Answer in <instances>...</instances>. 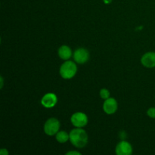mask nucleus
<instances>
[{
	"label": "nucleus",
	"mask_w": 155,
	"mask_h": 155,
	"mask_svg": "<svg viewBox=\"0 0 155 155\" xmlns=\"http://www.w3.org/2000/svg\"><path fill=\"white\" fill-rule=\"evenodd\" d=\"M70 140L77 148H83L88 143V135L81 128H76L70 133Z\"/></svg>",
	"instance_id": "f257e3e1"
},
{
	"label": "nucleus",
	"mask_w": 155,
	"mask_h": 155,
	"mask_svg": "<svg viewBox=\"0 0 155 155\" xmlns=\"http://www.w3.org/2000/svg\"><path fill=\"white\" fill-rule=\"evenodd\" d=\"M77 67L75 63L71 61H67L61 66L60 74L62 78L69 80L73 78L77 74Z\"/></svg>",
	"instance_id": "f03ea898"
},
{
	"label": "nucleus",
	"mask_w": 155,
	"mask_h": 155,
	"mask_svg": "<svg viewBox=\"0 0 155 155\" xmlns=\"http://www.w3.org/2000/svg\"><path fill=\"white\" fill-rule=\"evenodd\" d=\"M60 130V122L56 118H50L44 125V132L48 136H54L57 134Z\"/></svg>",
	"instance_id": "7ed1b4c3"
},
{
	"label": "nucleus",
	"mask_w": 155,
	"mask_h": 155,
	"mask_svg": "<svg viewBox=\"0 0 155 155\" xmlns=\"http://www.w3.org/2000/svg\"><path fill=\"white\" fill-rule=\"evenodd\" d=\"M71 121L74 127H77V128H82L87 125L88 117L84 113L77 112L72 115Z\"/></svg>",
	"instance_id": "20e7f679"
},
{
	"label": "nucleus",
	"mask_w": 155,
	"mask_h": 155,
	"mask_svg": "<svg viewBox=\"0 0 155 155\" xmlns=\"http://www.w3.org/2000/svg\"><path fill=\"white\" fill-rule=\"evenodd\" d=\"M89 58V53L88 50L85 49L83 48H78L76 50L74 53V59L77 63L84 64L88 61Z\"/></svg>",
	"instance_id": "39448f33"
},
{
	"label": "nucleus",
	"mask_w": 155,
	"mask_h": 155,
	"mask_svg": "<svg viewBox=\"0 0 155 155\" xmlns=\"http://www.w3.org/2000/svg\"><path fill=\"white\" fill-rule=\"evenodd\" d=\"M103 110L107 114H113L117 110V102L113 98L105 99L103 104Z\"/></svg>",
	"instance_id": "423d86ee"
},
{
	"label": "nucleus",
	"mask_w": 155,
	"mask_h": 155,
	"mask_svg": "<svg viewBox=\"0 0 155 155\" xmlns=\"http://www.w3.org/2000/svg\"><path fill=\"white\" fill-rule=\"evenodd\" d=\"M57 101L58 98L55 94L54 93L45 94L41 100L42 104L46 108H51V107H54V105L57 104Z\"/></svg>",
	"instance_id": "0eeeda50"
},
{
	"label": "nucleus",
	"mask_w": 155,
	"mask_h": 155,
	"mask_svg": "<svg viewBox=\"0 0 155 155\" xmlns=\"http://www.w3.org/2000/svg\"><path fill=\"white\" fill-rule=\"evenodd\" d=\"M133 152V148L129 142L122 141L116 147V154L117 155H130Z\"/></svg>",
	"instance_id": "6e6552de"
},
{
	"label": "nucleus",
	"mask_w": 155,
	"mask_h": 155,
	"mask_svg": "<svg viewBox=\"0 0 155 155\" xmlns=\"http://www.w3.org/2000/svg\"><path fill=\"white\" fill-rule=\"evenodd\" d=\"M142 65L148 68H153L155 67V52L149 51L144 54L141 59Z\"/></svg>",
	"instance_id": "1a4fd4ad"
},
{
	"label": "nucleus",
	"mask_w": 155,
	"mask_h": 155,
	"mask_svg": "<svg viewBox=\"0 0 155 155\" xmlns=\"http://www.w3.org/2000/svg\"><path fill=\"white\" fill-rule=\"evenodd\" d=\"M58 55L63 60H68L72 56V51L68 45H62L58 49Z\"/></svg>",
	"instance_id": "9d476101"
},
{
	"label": "nucleus",
	"mask_w": 155,
	"mask_h": 155,
	"mask_svg": "<svg viewBox=\"0 0 155 155\" xmlns=\"http://www.w3.org/2000/svg\"><path fill=\"white\" fill-rule=\"evenodd\" d=\"M56 139L60 143H64L70 139V135L65 131H58L56 134Z\"/></svg>",
	"instance_id": "9b49d317"
},
{
	"label": "nucleus",
	"mask_w": 155,
	"mask_h": 155,
	"mask_svg": "<svg viewBox=\"0 0 155 155\" xmlns=\"http://www.w3.org/2000/svg\"><path fill=\"white\" fill-rule=\"evenodd\" d=\"M100 96L103 99H107L110 98V92L106 89H102L100 91Z\"/></svg>",
	"instance_id": "f8f14e48"
},
{
	"label": "nucleus",
	"mask_w": 155,
	"mask_h": 155,
	"mask_svg": "<svg viewBox=\"0 0 155 155\" xmlns=\"http://www.w3.org/2000/svg\"><path fill=\"white\" fill-rule=\"evenodd\" d=\"M147 114L151 118L155 119V107H151V108L148 109V111H147Z\"/></svg>",
	"instance_id": "ddd939ff"
},
{
	"label": "nucleus",
	"mask_w": 155,
	"mask_h": 155,
	"mask_svg": "<svg viewBox=\"0 0 155 155\" xmlns=\"http://www.w3.org/2000/svg\"><path fill=\"white\" fill-rule=\"evenodd\" d=\"M0 154L8 155V152L7 150H6V149H5V148H2V149H1V151H0Z\"/></svg>",
	"instance_id": "4468645a"
},
{
	"label": "nucleus",
	"mask_w": 155,
	"mask_h": 155,
	"mask_svg": "<svg viewBox=\"0 0 155 155\" xmlns=\"http://www.w3.org/2000/svg\"><path fill=\"white\" fill-rule=\"evenodd\" d=\"M66 154H77V155H80L81 154V153L78 152V151H69V152L67 153Z\"/></svg>",
	"instance_id": "2eb2a0df"
},
{
	"label": "nucleus",
	"mask_w": 155,
	"mask_h": 155,
	"mask_svg": "<svg viewBox=\"0 0 155 155\" xmlns=\"http://www.w3.org/2000/svg\"><path fill=\"white\" fill-rule=\"evenodd\" d=\"M103 1H104V2L105 3V4H110V2H112V0H103Z\"/></svg>",
	"instance_id": "dca6fc26"
},
{
	"label": "nucleus",
	"mask_w": 155,
	"mask_h": 155,
	"mask_svg": "<svg viewBox=\"0 0 155 155\" xmlns=\"http://www.w3.org/2000/svg\"><path fill=\"white\" fill-rule=\"evenodd\" d=\"M2 85H3V79L2 77H1V88H2Z\"/></svg>",
	"instance_id": "f3484780"
}]
</instances>
